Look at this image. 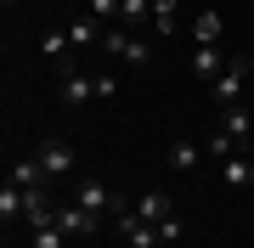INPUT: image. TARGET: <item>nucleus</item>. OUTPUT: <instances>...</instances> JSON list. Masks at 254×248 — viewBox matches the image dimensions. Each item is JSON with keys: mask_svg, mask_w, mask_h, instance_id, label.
Segmentation results:
<instances>
[{"mask_svg": "<svg viewBox=\"0 0 254 248\" xmlns=\"http://www.w3.org/2000/svg\"><path fill=\"white\" fill-rule=\"evenodd\" d=\"M249 74H254V56H243V51H237L232 62H226V74L209 85V91H215V101H220V113H226V107H237V96H243V79H249Z\"/></svg>", "mask_w": 254, "mask_h": 248, "instance_id": "1", "label": "nucleus"}, {"mask_svg": "<svg viewBox=\"0 0 254 248\" xmlns=\"http://www.w3.org/2000/svg\"><path fill=\"white\" fill-rule=\"evenodd\" d=\"M34 158H40V169H46V181H63V175L79 169V158H73V147H68L63 136H46V141L34 147Z\"/></svg>", "mask_w": 254, "mask_h": 248, "instance_id": "2", "label": "nucleus"}, {"mask_svg": "<svg viewBox=\"0 0 254 248\" xmlns=\"http://www.w3.org/2000/svg\"><path fill=\"white\" fill-rule=\"evenodd\" d=\"M73 203H79V209H91L96 220H102V214H119V209H125V198L108 192L102 181H79V186H73Z\"/></svg>", "mask_w": 254, "mask_h": 248, "instance_id": "3", "label": "nucleus"}, {"mask_svg": "<svg viewBox=\"0 0 254 248\" xmlns=\"http://www.w3.org/2000/svg\"><path fill=\"white\" fill-rule=\"evenodd\" d=\"M57 226H63L68 237H96V231H102V220L91 209H79V203H57Z\"/></svg>", "mask_w": 254, "mask_h": 248, "instance_id": "4", "label": "nucleus"}, {"mask_svg": "<svg viewBox=\"0 0 254 248\" xmlns=\"http://www.w3.org/2000/svg\"><path fill=\"white\" fill-rule=\"evenodd\" d=\"M40 51H46L51 62L63 68V74H79V68H73V40H68V28H51V34H40Z\"/></svg>", "mask_w": 254, "mask_h": 248, "instance_id": "5", "label": "nucleus"}, {"mask_svg": "<svg viewBox=\"0 0 254 248\" xmlns=\"http://www.w3.org/2000/svg\"><path fill=\"white\" fill-rule=\"evenodd\" d=\"M136 214H141L147 226H164V220L175 214V203H170V192H141V198H136Z\"/></svg>", "mask_w": 254, "mask_h": 248, "instance_id": "6", "label": "nucleus"}, {"mask_svg": "<svg viewBox=\"0 0 254 248\" xmlns=\"http://www.w3.org/2000/svg\"><path fill=\"white\" fill-rule=\"evenodd\" d=\"M63 101H68V107L96 101V74H63Z\"/></svg>", "mask_w": 254, "mask_h": 248, "instance_id": "7", "label": "nucleus"}, {"mask_svg": "<svg viewBox=\"0 0 254 248\" xmlns=\"http://www.w3.org/2000/svg\"><path fill=\"white\" fill-rule=\"evenodd\" d=\"M198 158H203V147H198V141H187V136H175L170 141V152H164V164H170V169H198Z\"/></svg>", "mask_w": 254, "mask_h": 248, "instance_id": "8", "label": "nucleus"}, {"mask_svg": "<svg viewBox=\"0 0 254 248\" xmlns=\"http://www.w3.org/2000/svg\"><path fill=\"white\" fill-rule=\"evenodd\" d=\"M220 181L232 186V192H243V186H254V164L243 152H232V158H220Z\"/></svg>", "mask_w": 254, "mask_h": 248, "instance_id": "9", "label": "nucleus"}, {"mask_svg": "<svg viewBox=\"0 0 254 248\" xmlns=\"http://www.w3.org/2000/svg\"><path fill=\"white\" fill-rule=\"evenodd\" d=\"M23 209H28V192L6 175V186H0V220H6V226H11V220H23Z\"/></svg>", "mask_w": 254, "mask_h": 248, "instance_id": "10", "label": "nucleus"}, {"mask_svg": "<svg viewBox=\"0 0 254 248\" xmlns=\"http://www.w3.org/2000/svg\"><path fill=\"white\" fill-rule=\"evenodd\" d=\"M226 62H232V56H220L215 46H198V51H192V74H198V79H220Z\"/></svg>", "mask_w": 254, "mask_h": 248, "instance_id": "11", "label": "nucleus"}, {"mask_svg": "<svg viewBox=\"0 0 254 248\" xmlns=\"http://www.w3.org/2000/svg\"><path fill=\"white\" fill-rule=\"evenodd\" d=\"M215 40H220V11L209 6V11L192 17V46H215Z\"/></svg>", "mask_w": 254, "mask_h": 248, "instance_id": "12", "label": "nucleus"}, {"mask_svg": "<svg viewBox=\"0 0 254 248\" xmlns=\"http://www.w3.org/2000/svg\"><path fill=\"white\" fill-rule=\"evenodd\" d=\"M220 130H226L232 141H243V136H254V119H249V107H243V101H237V107H226V113H220Z\"/></svg>", "mask_w": 254, "mask_h": 248, "instance_id": "13", "label": "nucleus"}, {"mask_svg": "<svg viewBox=\"0 0 254 248\" xmlns=\"http://www.w3.org/2000/svg\"><path fill=\"white\" fill-rule=\"evenodd\" d=\"M11 181H17V186H46V169H40V158H17V164H11Z\"/></svg>", "mask_w": 254, "mask_h": 248, "instance_id": "14", "label": "nucleus"}, {"mask_svg": "<svg viewBox=\"0 0 254 248\" xmlns=\"http://www.w3.org/2000/svg\"><path fill=\"white\" fill-rule=\"evenodd\" d=\"M119 56H125L130 68H147V62H153V46H147V40H136V34H130V40H125V51H119Z\"/></svg>", "mask_w": 254, "mask_h": 248, "instance_id": "15", "label": "nucleus"}, {"mask_svg": "<svg viewBox=\"0 0 254 248\" xmlns=\"http://www.w3.org/2000/svg\"><path fill=\"white\" fill-rule=\"evenodd\" d=\"M175 6H181V0H153V28H158V34L175 28Z\"/></svg>", "mask_w": 254, "mask_h": 248, "instance_id": "16", "label": "nucleus"}, {"mask_svg": "<svg viewBox=\"0 0 254 248\" xmlns=\"http://www.w3.org/2000/svg\"><path fill=\"white\" fill-rule=\"evenodd\" d=\"M63 243H68L63 226H40V231H34V248H63Z\"/></svg>", "mask_w": 254, "mask_h": 248, "instance_id": "17", "label": "nucleus"}, {"mask_svg": "<svg viewBox=\"0 0 254 248\" xmlns=\"http://www.w3.org/2000/svg\"><path fill=\"white\" fill-rule=\"evenodd\" d=\"M141 17H147V0H119V23H125V28L141 23Z\"/></svg>", "mask_w": 254, "mask_h": 248, "instance_id": "18", "label": "nucleus"}, {"mask_svg": "<svg viewBox=\"0 0 254 248\" xmlns=\"http://www.w3.org/2000/svg\"><path fill=\"white\" fill-rule=\"evenodd\" d=\"M85 11H91V17H96L102 28H108V23L119 17V0H91V6H85Z\"/></svg>", "mask_w": 254, "mask_h": 248, "instance_id": "19", "label": "nucleus"}, {"mask_svg": "<svg viewBox=\"0 0 254 248\" xmlns=\"http://www.w3.org/2000/svg\"><path fill=\"white\" fill-rule=\"evenodd\" d=\"M209 158H232V136L226 130H215V136H209V147H203Z\"/></svg>", "mask_w": 254, "mask_h": 248, "instance_id": "20", "label": "nucleus"}, {"mask_svg": "<svg viewBox=\"0 0 254 248\" xmlns=\"http://www.w3.org/2000/svg\"><path fill=\"white\" fill-rule=\"evenodd\" d=\"M73 6H91V0H73Z\"/></svg>", "mask_w": 254, "mask_h": 248, "instance_id": "21", "label": "nucleus"}, {"mask_svg": "<svg viewBox=\"0 0 254 248\" xmlns=\"http://www.w3.org/2000/svg\"><path fill=\"white\" fill-rule=\"evenodd\" d=\"M6 6H17V0H6Z\"/></svg>", "mask_w": 254, "mask_h": 248, "instance_id": "22", "label": "nucleus"}]
</instances>
